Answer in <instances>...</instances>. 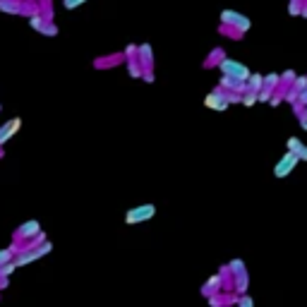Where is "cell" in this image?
I'll use <instances>...</instances> for the list:
<instances>
[{
    "label": "cell",
    "instance_id": "obj_1",
    "mask_svg": "<svg viewBox=\"0 0 307 307\" xmlns=\"http://www.w3.org/2000/svg\"><path fill=\"white\" fill-rule=\"evenodd\" d=\"M219 67H221V72H223V77H233V79H238V82H243V84H247L250 77H252L245 65L235 63V60H230V58H223Z\"/></svg>",
    "mask_w": 307,
    "mask_h": 307
},
{
    "label": "cell",
    "instance_id": "obj_2",
    "mask_svg": "<svg viewBox=\"0 0 307 307\" xmlns=\"http://www.w3.org/2000/svg\"><path fill=\"white\" fill-rule=\"evenodd\" d=\"M154 216H156V206L154 204H139V206H132V209L125 214V223L127 226H137V223L151 221Z\"/></svg>",
    "mask_w": 307,
    "mask_h": 307
},
{
    "label": "cell",
    "instance_id": "obj_3",
    "mask_svg": "<svg viewBox=\"0 0 307 307\" xmlns=\"http://www.w3.org/2000/svg\"><path fill=\"white\" fill-rule=\"evenodd\" d=\"M41 233H43V230H41V223L36 219H32V221H24L22 226H19V228L12 233V238H15L17 245H22L24 240L29 243V240H34V238L41 235Z\"/></svg>",
    "mask_w": 307,
    "mask_h": 307
},
{
    "label": "cell",
    "instance_id": "obj_4",
    "mask_svg": "<svg viewBox=\"0 0 307 307\" xmlns=\"http://www.w3.org/2000/svg\"><path fill=\"white\" fill-rule=\"evenodd\" d=\"M230 103V96H228V91L226 89H214L211 94L204 99V106L206 108H214V110H226V106Z\"/></svg>",
    "mask_w": 307,
    "mask_h": 307
},
{
    "label": "cell",
    "instance_id": "obj_5",
    "mask_svg": "<svg viewBox=\"0 0 307 307\" xmlns=\"http://www.w3.org/2000/svg\"><path fill=\"white\" fill-rule=\"evenodd\" d=\"M221 22L230 24V27H235L240 32H247V29H250V19L245 15H240V12H233V10H223V12H221Z\"/></svg>",
    "mask_w": 307,
    "mask_h": 307
},
{
    "label": "cell",
    "instance_id": "obj_6",
    "mask_svg": "<svg viewBox=\"0 0 307 307\" xmlns=\"http://www.w3.org/2000/svg\"><path fill=\"white\" fill-rule=\"evenodd\" d=\"M298 161H300V156H298V154H293V151H288V154H286V156L281 158L278 163H276V168H274V175H276V178H286V175H288V173H291V171H293V168L298 166Z\"/></svg>",
    "mask_w": 307,
    "mask_h": 307
},
{
    "label": "cell",
    "instance_id": "obj_7",
    "mask_svg": "<svg viewBox=\"0 0 307 307\" xmlns=\"http://www.w3.org/2000/svg\"><path fill=\"white\" fill-rule=\"evenodd\" d=\"M19 127H22V118H19V115L0 125V149H3V144H8L10 139H12V137L19 132Z\"/></svg>",
    "mask_w": 307,
    "mask_h": 307
},
{
    "label": "cell",
    "instance_id": "obj_8",
    "mask_svg": "<svg viewBox=\"0 0 307 307\" xmlns=\"http://www.w3.org/2000/svg\"><path fill=\"white\" fill-rule=\"evenodd\" d=\"M137 60H139V65L144 67V72H147V70H154V51H151L149 43H139V53H137Z\"/></svg>",
    "mask_w": 307,
    "mask_h": 307
},
{
    "label": "cell",
    "instance_id": "obj_9",
    "mask_svg": "<svg viewBox=\"0 0 307 307\" xmlns=\"http://www.w3.org/2000/svg\"><path fill=\"white\" fill-rule=\"evenodd\" d=\"M125 63V53H115V55H103V58H96L94 67H110V65H120Z\"/></svg>",
    "mask_w": 307,
    "mask_h": 307
},
{
    "label": "cell",
    "instance_id": "obj_10",
    "mask_svg": "<svg viewBox=\"0 0 307 307\" xmlns=\"http://www.w3.org/2000/svg\"><path fill=\"white\" fill-rule=\"evenodd\" d=\"M125 65H127V75L132 79H142L144 77V67L139 65V60L134 58V60H125Z\"/></svg>",
    "mask_w": 307,
    "mask_h": 307
},
{
    "label": "cell",
    "instance_id": "obj_11",
    "mask_svg": "<svg viewBox=\"0 0 307 307\" xmlns=\"http://www.w3.org/2000/svg\"><path fill=\"white\" fill-rule=\"evenodd\" d=\"M46 24H48V19H46V17H43V15H41V12H34V15L32 17H29V27H32V29H34V32H43V27H46Z\"/></svg>",
    "mask_w": 307,
    "mask_h": 307
},
{
    "label": "cell",
    "instance_id": "obj_12",
    "mask_svg": "<svg viewBox=\"0 0 307 307\" xmlns=\"http://www.w3.org/2000/svg\"><path fill=\"white\" fill-rule=\"evenodd\" d=\"M17 252L12 250V245L10 247H5V250H0V269L5 267V264H10V262H15Z\"/></svg>",
    "mask_w": 307,
    "mask_h": 307
},
{
    "label": "cell",
    "instance_id": "obj_13",
    "mask_svg": "<svg viewBox=\"0 0 307 307\" xmlns=\"http://www.w3.org/2000/svg\"><path fill=\"white\" fill-rule=\"evenodd\" d=\"M262 87H264V79H262L259 75H252L250 82H247V89H250V91H259Z\"/></svg>",
    "mask_w": 307,
    "mask_h": 307
},
{
    "label": "cell",
    "instance_id": "obj_14",
    "mask_svg": "<svg viewBox=\"0 0 307 307\" xmlns=\"http://www.w3.org/2000/svg\"><path fill=\"white\" fill-rule=\"evenodd\" d=\"M219 284H221V276H211V278H209V284H206L204 288H202V291H204L206 295H209L211 291H216V288H219Z\"/></svg>",
    "mask_w": 307,
    "mask_h": 307
},
{
    "label": "cell",
    "instance_id": "obj_15",
    "mask_svg": "<svg viewBox=\"0 0 307 307\" xmlns=\"http://www.w3.org/2000/svg\"><path fill=\"white\" fill-rule=\"evenodd\" d=\"M288 147H291V151L293 154H302V149H305V147H302V142H300V139H295V137H291V139H288Z\"/></svg>",
    "mask_w": 307,
    "mask_h": 307
},
{
    "label": "cell",
    "instance_id": "obj_16",
    "mask_svg": "<svg viewBox=\"0 0 307 307\" xmlns=\"http://www.w3.org/2000/svg\"><path fill=\"white\" fill-rule=\"evenodd\" d=\"M41 36H58V24H55V22H48L46 27H43Z\"/></svg>",
    "mask_w": 307,
    "mask_h": 307
},
{
    "label": "cell",
    "instance_id": "obj_17",
    "mask_svg": "<svg viewBox=\"0 0 307 307\" xmlns=\"http://www.w3.org/2000/svg\"><path fill=\"white\" fill-rule=\"evenodd\" d=\"M123 53H125V60H134V58H137V53H139V46L130 43V46H127Z\"/></svg>",
    "mask_w": 307,
    "mask_h": 307
},
{
    "label": "cell",
    "instance_id": "obj_18",
    "mask_svg": "<svg viewBox=\"0 0 307 307\" xmlns=\"http://www.w3.org/2000/svg\"><path fill=\"white\" fill-rule=\"evenodd\" d=\"M87 0H63V8L65 10H77V8H82Z\"/></svg>",
    "mask_w": 307,
    "mask_h": 307
},
{
    "label": "cell",
    "instance_id": "obj_19",
    "mask_svg": "<svg viewBox=\"0 0 307 307\" xmlns=\"http://www.w3.org/2000/svg\"><path fill=\"white\" fill-rule=\"evenodd\" d=\"M15 269H17L15 262H10V264H5V267L0 269V278H10V274H12Z\"/></svg>",
    "mask_w": 307,
    "mask_h": 307
},
{
    "label": "cell",
    "instance_id": "obj_20",
    "mask_svg": "<svg viewBox=\"0 0 307 307\" xmlns=\"http://www.w3.org/2000/svg\"><path fill=\"white\" fill-rule=\"evenodd\" d=\"M257 99H259V94H257V91H247V94L243 96V103H245V106H252Z\"/></svg>",
    "mask_w": 307,
    "mask_h": 307
},
{
    "label": "cell",
    "instance_id": "obj_21",
    "mask_svg": "<svg viewBox=\"0 0 307 307\" xmlns=\"http://www.w3.org/2000/svg\"><path fill=\"white\" fill-rule=\"evenodd\" d=\"M238 307H254L252 305V298H250V295H243V298L238 300Z\"/></svg>",
    "mask_w": 307,
    "mask_h": 307
},
{
    "label": "cell",
    "instance_id": "obj_22",
    "mask_svg": "<svg viewBox=\"0 0 307 307\" xmlns=\"http://www.w3.org/2000/svg\"><path fill=\"white\" fill-rule=\"evenodd\" d=\"M142 79H144V82H149V84H154V79H156V77H154V70H147Z\"/></svg>",
    "mask_w": 307,
    "mask_h": 307
},
{
    "label": "cell",
    "instance_id": "obj_23",
    "mask_svg": "<svg viewBox=\"0 0 307 307\" xmlns=\"http://www.w3.org/2000/svg\"><path fill=\"white\" fill-rule=\"evenodd\" d=\"M264 84H267V87H271V84H276V75H269V77L264 79Z\"/></svg>",
    "mask_w": 307,
    "mask_h": 307
},
{
    "label": "cell",
    "instance_id": "obj_24",
    "mask_svg": "<svg viewBox=\"0 0 307 307\" xmlns=\"http://www.w3.org/2000/svg\"><path fill=\"white\" fill-rule=\"evenodd\" d=\"M300 158H307V147L302 149V154H300Z\"/></svg>",
    "mask_w": 307,
    "mask_h": 307
},
{
    "label": "cell",
    "instance_id": "obj_25",
    "mask_svg": "<svg viewBox=\"0 0 307 307\" xmlns=\"http://www.w3.org/2000/svg\"><path fill=\"white\" fill-rule=\"evenodd\" d=\"M0 110H3V106H0Z\"/></svg>",
    "mask_w": 307,
    "mask_h": 307
}]
</instances>
